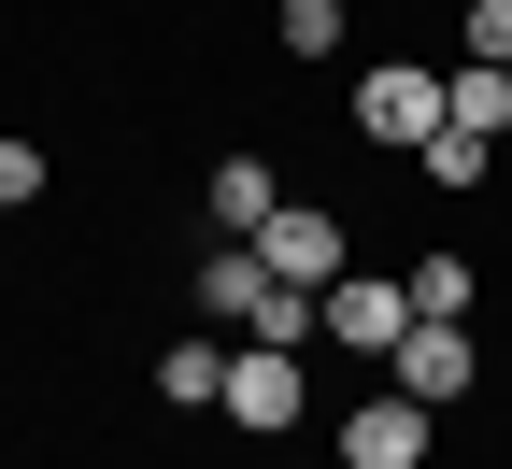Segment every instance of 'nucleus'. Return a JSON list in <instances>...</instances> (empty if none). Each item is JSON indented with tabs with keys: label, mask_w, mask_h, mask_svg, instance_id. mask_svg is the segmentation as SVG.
<instances>
[{
	"label": "nucleus",
	"mask_w": 512,
	"mask_h": 469,
	"mask_svg": "<svg viewBox=\"0 0 512 469\" xmlns=\"http://www.w3.org/2000/svg\"><path fill=\"white\" fill-rule=\"evenodd\" d=\"M356 128H370L384 157H413L427 128H441V72H427V57H370V72H356Z\"/></svg>",
	"instance_id": "1"
},
{
	"label": "nucleus",
	"mask_w": 512,
	"mask_h": 469,
	"mask_svg": "<svg viewBox=\"0 0 512 469\" xmlns=\"http://www.w3.org/2000/svg\"><path fill=\"white\" fill-rule=\"evenodd\" d=\"M399 327H413L399 271H342L328 299H313V342H342V356H399Z\"/></svg>",
	"instance_id": "2"
},
{
	"label": "nucleus",
	"mask_w": 512,
	"mask_h": 469,
	"mask_svg": "<svg viewBox=\"0 0 512 469\" xmlns=\"http://www.w3.org/2000/svg\"><path fill=\"white\" fill-rule=\"evenodd\" d=\"M214 413L242 441H285L299 427V342H228V398H214Z\"/></svg>",
	"instance_id": "3"
},
{
	"label": "nucleus",
	"mask_w": 512,
	"mask_h": 469,
	"mask_svg": "<svg viewBox=\"0 0 512 469\" xmlns=\"http://www.w3.org/2000/svg\"><path fill=\"white\" fill-rule=\"evenodd\" d=\"M242 242L271 256L285 285H313V299H328V285L356 271V242H342V214H328V199H285V214H271V228H242Z\"/></svg>",
	"instance_id": "4"
},
{
	"label": "nucleus",
	"mask_w": 512,
	"mask_h": 469,
	"mask_svg": "<svg viewBox=\"0 0 512 469\" xmlns=\"http://www.w3.org/2000/svg\"><path fill=\"white\" fill-rule=\"evenodd\" d=\"M384 384L441 413V398H470V384H484V356H470V327H456V313H413V327H399V356H384Z\"/></svg>",
	"instance_id": "5"
},
{
	"label": "nucleus",
	"mask_w": 512,
	"mask_h": 469,
	"mask_svg": "<svg viewBox=\"0 0 512 469\" xmlns=\"http://www.w3.org/2000/svg\"><path fill=\"white\" fill-rule=\"evenodd\" d=\"M328 441H342V469H427V398L370 384V398H356V413H342Z\"/></svg>",
	"instance_id": "6"
},
{
	"label": "nucleus",
	"mask_w": 512,
	"mask_h": 469,
	"mask_svg": "<svg viewBox=\"0 0 512 469\" xmlns=\"http://www.w3.org/2000/svg\"><path fill=\"white\" fill-rule=\"evenodd\" d=\"M271 256H256V242H200V313H228V327H256V313H271Z\"/></svg>",
	"instance_id": "7"
},
{
	"label": "nucleus",
	"mask_w": 512,
	"mask_h": 469,
	"mask_svg": "<svg viewBox=\"0 0 512 469\" xmlns=\"http://www.w3.org/2000/svg\"><path fill=\"white\" fill-rule=\"evenodd\" d=\"M200 214H214L228 242H242V228H271V214H285V185H271V157H214V171H200Z\"/></svg>",
	"instance_id": "8"
},
{
	"label": "nucleus",
	"mask_w": 512,
	"mask_h": 469,
	"mask_svg": "<svg viewBox=\"0 0 512 469\" xmlns=\"http://www.w3.org/2000/svg\"><path fill=\"white\" fill-rule=\"evenodd\" d=\"M441 114L498 143V128H512V72H498V57H456V72H441Z\"/></svg>",
	"instance_id": "9"
},
{
	"label": "nucleus",
	"mask_w": 512,
	"mask_h": 469,
	"mask_svg": "<svg viewBox=\"0 0 512 469\" xmlns=\"http://www.w3.org/2000/svg\"><path fill=\"white\" fill-rule=\"evenodd\" d=\"M157 398H171V413H214V398H228V342H171L157 356Z\"/></svg>",
	"instance_id": "10"
},
{
	"label": "nucleus",
	"mask_w": 512,
	"mask_h": 469,
	"mask_svg": "<svg viewBox=\"0 0 512 469\" xmlns=\"http://www.w3.org/2000/svg\"><path fill=\"white\" fill-rule=\"evenodd\" d=\"M399 285H413V313H456V327H470V299H484V271H470V256H413Z\"/></svg>",
	"instance_id": "11"
},
{
	"label": "nucleus",
	"mask_w": 512,
	"mask_h": 469,
	"mask_svg": "<svg viewBox=\"0 0 512 469\" xmlns=\"http://www.w3.org/2000/svg\"><path fill=\"white\" fill-rule=\"evenodd\" d=\"M413 157H427V185H484V157H498V143H484V128H456V114H441V128H427Z\"/></svg>",
	"instance_id": "12"
},
{
	"label": "nucleus",
	"mask_w": 512,
	"mask_h": 469,
	"mask_svg": "<svg viewBox=\"0 0 512 469\" xmlns=\"http://www.w3.org/2000/svg\"><path fill=\"white\" fill-rule=\"evenodd\" d=\"M342 29H356V0H285V57H342Z\"/></svg>",
	"instance_id": "13"
},
{
	"label": "nucleus",
	"mask_w": 512,
	"mask_h": 469,
	"mask_svg": "<svg viewBox=\"0 0 512 469\" xmlns=\"http://www.w3.org/2000/svg\"><path fill=\"white\" fill-rule=\"evenodd\" d=\"M456 57H498L512 72V0H456Z\"/></svg>",
	"instance_id": "14"
},
{
	"label": "nucleus",
	"mask_w": 512,
	"mask_h": 469,
	"mask_svg": "<svg viewBox=\"0 0 512 469\" xmlns=\"http://www.w3.org/2000/svg\"><path fill=\"white\" fill-rule=\"evenodd\" d=\"M29 199H43V143H29V128H0V214H29Z\"/></svg>",
	"instance_id": "15"
}]
</instances>
